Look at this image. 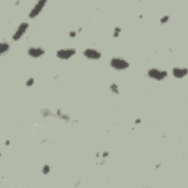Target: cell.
Masks as SVG:
<instances>
[{"mask_svg": "<svg viewBox=\"0 0 188 188\" xmlns=\"http://www.w3.org/2000/svg\"><path fill=\"white\" fill-rule=\"evenodd\" d=\"M110 66L116 71H123L129 67V63L124 58L115 57L110 60Z\"/></svg>", "mask_w": 188, "mask_h": 188, "instance_id": "obj_1", "label": "cell"}, {"mask_svg": "<svg viewBox=\"0 0 188 188\" xmlns=\"http://www.w3.org/2000/svg\"><path fill=\"white\" fill-rule=\"evenodd\" d=\"M148 76L150 78L156 79L157 81H162L167 77V72L158 68H151L148 71Z\"/></svg>", "mask_w": 188, "mask_h": 188, "instance_id": "obj_2", "label": "cell"}, {"mask_svg": "<svg viewBox=\"0 0 188 188\" xmlns=\"http://www.w3.org/2000/svg\"><path fill=\"white\" fill-rule=\"evenodd\" d=\"M76 49L73 48L61 49L57 52V57L61 60H68L76 54Z\"/></svg>", "mask_w": 188, "mask_h": 188, "instance_id": "obj_3", "label": "cell"}, {"mask_svg": "<svg viewBox=\"0 0 188 188\" xmlns=\"http://www.w3.org/2000/svg\"><path fill=\"white\" fill-rule=\"evenodd\" d=\"M47 3V1L46 0H40L37 3L34 5V7L32 8L30 13H29V17L30 18H35L36 16H38L40 14V13L42 11L43 8L44 7L45 4Z\"/></svg>", "mask_w": 188, "mask_h": 188, "instance_id": "obj_4", "label": "cell"}, {"mask_svg": "<svg viewBox=\"0 0 188 188\" xmlns=\"http://www.w3.org/2000/svg\"><path fill=\"white\" fill-rule=\"evenodd\" d=\"M29 27V24L27 22H22L21 24L18 26L16 31L14 32L13 35L12 37V39L14 41H17L21 38V37L25 34Z\"/></svg>", "mask_w": 188, "mask_h": 188, "instance_id": "obj_5", "label": "cell"}, {"mask_svg": "<svg viewBox=\"0 0 188 188\" xmlns=\"http://www.w3.org/2000/svg\"><path fill=\"white\" fill-rule=\"evenodd\" d=\"M83 54L89 60H99L101 57V54L95 49H86L83 52Z\"/></svg>", "mask_w": 188, "mask_h": 188, "instance_id": "obj_6", "label": "cell"}, {"mask_svg": "<svg viewBox=\"0 0 188 188\" xmlns=\"http://www.w3.org/2000/svg\"><path fill=\"white\" fill-rule=\"evenodd\" d=\"M44 53L45 51L41 47H31L28 49L29 55L33 58H38L43 56Z\"/></svg>", "mask_w": 188, "mask_h": 188, "instance_id": "obj_7", "label": "cell"}, {"mask_svg": "<svg viewBox=\"0 0 188 188\" xmlns=\"http://www.w3.org/2000/svg\"><path fill=\"white\" fill-rule=\"evenodd\" d=\"M172 73H173L174 77H176V78H184L185 76L187 74V68L175 67L173 68Z\"/></svg>", "mask_w": 188, "mask_h": 188, "instance_id": "obj_8", "label": "cell"}, {"mask_svg": "<svg viewBox=\"0 0 188 188\" xmlns=\"http://www.w3.org/2000/svg\"><path fill=\"white\" fill-rule=\"evenodd\" d=\"M10 49V45L7 42H2L0 44V52L2 54L6 53Z\"/></svg>", "mask_w": 188, "mask_h": 188, "instance_id": "obj_9", "label": "cell"}, {"mask_svg": "<svg viewBox=\"0 0 188 188\" xmlns=\"http://www.w3.org/2000/svg\"><path fill=\"white\" fill-rule=\"evenodd\" d=\"M110 90L112 92L115 93V94H119V89H118V85H116L115 83H113L111 84L110 86Z\"/></svg>", "mask_w": 188, "mask_h": 188, "instance_id": "obj_10", "label": "cell"}, {"mask_svg": "<svg viewBox=\"0 0 188 188\" xmlns=\"http://www.w3.org/2000/svg\"><path fill=\"white\" fill-rule=\"evenodd\" d=\"M50 170H51V168H50V166L49 165H45L43 167L42 172L43 174H45V175L49 174V173L50 172Z\"/></svg>", "mask_w": 188, "mask_h": 188, "instance_id": "obj_11", "label": "cell"}, {"mask_svg": "<svg viewBox=\"0 0 188 188\" xmlns=\"http://www.w3.org/2000/svg\"><path fill=\"white\" fill-rule=\"evenodd\" d=\"M121 32V29L119 27H115V29H114L113 32V37L114 38H117L120 35V32Z\"/></svg>", "mask_w": 188, "mask_h": 188, "instance_id": "obj_12", "label": "cell"}, {"mask_svg": "<svg viewBox=\"0 0 188 188\" xmlns=\"http://www.w3.org/2000/svg\"><path fill=\"white\" fill-rule=\"evenodd\" d=\"M34 82H35V81H34V79L32 78H29L27 79V81L26 82V85L27 86V87H31V86H32V85H34Z\"/></svg>", "mask_w": 188, "mask_h": 188, "instance_id": "obj_13", "label": "cell"}, {"mask_svg": "<svg viewBox=\"0 0 188 188\" xmlns=\"http://www.w3.org/2000/svg\"><path fill=\"white\" fill-rule=\"evenodd\" d=\"M169 16H163L162 18L160 19V22H161V24H165V23H167V21H169Z\"/></svg>", "mask_w": 188, "mask_h": 188, "instance_id": "obj_14", "label": "cell"}, {"mask_svg": "<svg viewBox=\"0 0 188 188\" xmlns=\"http://www.w3.org/2000/svg\"><path fill=\"white\" fill-rule=\"evenodd\" d=\"M76 35H77V32L75 31H71L69 32V36L71 38H74V37H76Z\"/></svg>", "mask_w": 188, "mask_h": 188, "instance_id": "obj_15", "label": "cell"}, {"mask_svg": "<svg viewBox=\"0 0 188 188\" xmlns=\"http://www.w3.org/2000/svg\"><path fill=\"white\" fill-rule=\"evenodd\" d=\"M141 122H142L141 119H137V120H135V124H141Z\"/></svg>", "mask_w": 188, "mask_h": 188, "instance_id": "obj_16", "label": "cell"}, {"mask_svg": "<svg viewBox=\"0 0 188 188\" xmlns=\"http://www.w3.org/2000/svg\"><path fill=\"white\" fill-rule=\"evenodd\" d=\"M108 155H109V154H108V152H104L102 156H103V158H104V159H105V157H106V156H108Z\"/></svg>", "mask_w": 188, "mask_h": 188, "instance_id": "obj_17", "label": "cell"}, {"mask_svg": "<svg viewBox=\"0 0 188 188\" xmlns=\"http://www.w3.org/2000/svg\"><path fill=\"white\" fill-rule=\"evenodd\" d=\"M5 145L9 146V145H10V141H9V140H6V142H5Z\"/></svg>", "mask_w": 188, "mask_h": 188, "instance_id": "obj_18", "label": "cell"}]
</instances>
